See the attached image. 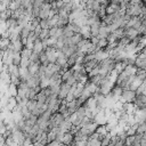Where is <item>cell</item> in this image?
<instances>
[{
  "label": "cell",
  "instance_id": "cell-17",
  "mask_svg": "<svg viewBox=\"0 0 146 146\" xmlns=\"http://www.w3.org/2000/svg\"><path fill=\"white\" fill-rule=\"evenodd\" d=\"M30 62H31V63H40V62H39V54L32 52V55H31V57H30Z\"/></svg>",
  "mask_w": 146,
  "mask_h": 146
},
{
  "label": "cell",
  "instance_id": "cell-7",
  "mask_svg": "<svg viewBox=\"0 0 146 146\" xmlns=\"http://www.w3.org/2000/svg\"><path fill=\"white\" fill-rule=\"evenodd\" d=\"M96 132H97L102 138H104V137L108 133V131H107V129H106V125H98L97 129H96Z\"/></svg>",
  "mask_w": 146,
  "mask_h": 146
},
{
  "label": "cell",
  "instance_id": "cell-21",
  "mask_svg": "<svg viewBox=\"0 0 146 146\" xmlns=\"http://www.w3.org/2000/svg\"><path fill=\"white\" fill-rule=\"evenodd\" d=\"M41 31H42V29H41L40 26H36V27L34 29V31H33V32H34V34H35V36H36V38H39V36H40Z\"/></svg>",
  "mask_w": 146,
  "mask_h": 146
},
{
  "label": "cell",
  "instance_id": "cell-11",
  "mask_svg": "<svg viewBox=\"0 0 146 146\" xmlns=\"http://www.w3.org/2000/svg\"><path fill=\"white\" fill-rule=\"evenodd\" d=\"M111 138H112V135L108 132V133L102 139L100 145H102V146H108V145H111Z\"/></svg>",
  "mask_w": 146,
  "mask_h": 146
},
{
  "label": "cell",
  "instance_id": "cell-1",
  "mask_svg": "<svg viewBox=\"0 0 146 146\" xmlns=\"http://www.w3.org/2000/svg\"><path fill=\"white\" fill-rule=\"evenodd\" d=\"M136 98V91L131 90V89H123L122 91V95L120 97V102L123 104V103H132Z\"/></svg>",
  "mask_w": 146,
  "mask_h": 146
},
{
  "label": "cell",
  "instance_id": "cell-8",
  "mask_svg": "<svg viewBox=\"0 0 146 146\" xmlns=\"http://www.w3.org/2000/svg\"><path fill=\"white\" fill-rule=\"evenodd\" d=\"M21 60H22V56H21V52H18V51H15V52H14V56H13V64H14V65H17V66H19V65H21Z\"/></svg>",
  "mask_w": 146,
  "mask_h": 146
},
{
  "label": "cell",
  "instance_id": "cell-22",
  "mask_svg": "<svg viewBox=\"0 0 146 146\" xmlns=\"http://www.w3.org/2000/svg\"><path fill=\"white\" fill-rule=\"evenodd\" d=\"M72 146H87V141H74Z\"/></svg>",
  "mask_w": 146,
  "mask_h": 146
},
{
  "label": "cell",
  "instance_id": "cell-13",
  "mask_svg": "<svg viewBox=\"0 0 146 146\" xmlns=\"http://www.w3.org/2000/svg\"><path fill=\"white\" fill-rule=\"evenodd\" d=\"M8 92L10 94V96H13V97H16L17 96V86H15V84H9V87H8Z\"/></svg>",
  "mask_w": 146,
  "mask_h": 146
},
{
  "label": "cell",
  "instance_id": "cell-23",
  "mask_svg": "<svg viewBox=\"0 0 146 146\" xmlns=\"http://www.w3.org/2000/svg\"><path fill=\"white\" fill-rule=\"evenodd\" d=\"M56 0H44V2H48V3H52V2H55Z\"/></svg>",
  "mask_w": 146,
  "mask_h": 146
},
{
  "label": "cell",
  "instance_id": "cell-20",
  "mask_svg": "<svg viewBox=\"0 0 146 146\" xmlns=\"http://www.w3.org/2000/svg\"><path fill=\"white\" fill-rule=\"evenodd\" d=\"M137 31H138L139 35H146V26H145V25H143V24H141Z\"/></svg>",
  "mask_w": 146,
  "mask_h": 146
},
{
  "label": "cell",
  "instance_id": "cell-3",
  "mask_svg": "<svg viewBox=\"0 0 146 146\" xmlns=\"http://www.w3.org/2000/svg\"><path fill=\"white\" fill-rule=\"evenodd\" d=\"M70 90H71V86H68L66 82H63L60 84V89H59V92H58V98L62 99V100L65 99L66 96L68 95Z\"/></svg>",
  "mask_w": 146,
  "mask_h": 146
},
{
  "label": "cell",
  "instance_id": "cell-24",
  "mask_svg": "<svg viewBox=\"0 0 146 146\" xmlns=\"http://www.w3.org/2000/svg\"><path fill=\"white\" fill-rule=\"evenodd\" d=\"M108 146H111V145H108Z\"/></svg>",
  "mask_w": 146,
  "mask_h": 146
},
{
  "label": "cell",
  "instance_id": "cell-10",
  "mask_svg": "<svg viewBox=\"0 0 146 146\" xmlns=\"http://www.w3.org/2000/svg\"><path fill=\"white\" fill-rule=\"evenodd\" d=\"M32 52H33V51H32L31 49H29V48L24 47V49L21 51V56H22L23 58H27V59H30V57H31Z\"/></svg>",
  "mask_w": 146,
  "mask_h": 146
},
{
  "label": "cell",
  "instance_id": "cell-14",
  "mask_svg": "<svg viewBox=\"0 0 146 146\" xmlns=\"http://www.w3.org/2000/svg\"><path fill=\"white\" fill-rule=\"evenodd\" d=\"M72 75H73V71H72L71 68H70V70H67V71H65V72L62 74V81H63V82H65V81H66L67 79H70Z\"/></svg>",
  "mask_w": 146,
  "mask_h": 146
},
{
  "label": "cell",
  "instance_id": "cell-18",
  "mask_svg": "<svg viewBox=\"0 0 146 146\" xmlns=\"http://www.w3.org/2000/svg\"><path fill=\"white\" fill-rule=\"evenodd\" d=\"M57 30H58V26H52V27H50V29H49V36H50V38H55Z\"/></svg>",
  "mask_w": 146,
  "mask_h": 146
},
{
  "label": "cell",
  "instance_id": "cell-16",
  "mask_svg": "<svg viewBox=\"0 0 146 146\" xmlns=\"http://www.w3.org/2000/svg\"><path fill=\"white\" fill-rule=\"evenodd\" d=\"M39 26H40L42 30H46V29H50V26H49V22H48V18H47V19H40Z\"/></svg>",
  "mask_w": 146,
  "mask_h": 146
},
{
  "label": "cell",
  "instance_id": "cell-12",
  "mask_svg": "<svg viewBox=\"0 0 146 146\" xmlns=\"http://www.w3.org/2000/svg\"><path fill=\"white\" fill-rule=\"evenodd\" d=\"M87 146H102L99 139H94V138H88L87 140Z\"/></svg>",
  "mask_w": 146,
  "mask_h": 146
},
{
  "label": "cell",
  "instance_id": "cell-19",
  "mask_svg": "<svg viewBox=\"0 0 146 146\" xmlns=\"http://www.w3.org/2000/svg\"><path fill=\"white\" fill-rule=\"evenodd\" d=\"M65 82H66V83H67V84H68V86H71V87H72V86H74V84H76V83H78V81H76V79H75V78H74V76H73V75H72V76H71V78H70V79H67V80H66V81H65Z\"/></svg>",
  "mask_w": 146,
  "mask_h": 146
},
{
  "label": "cell",
  "instance_id": "cell-4",
  "mask_svg": "<svg viewBox=\"0 0 146 146\" xmlns=\"http://www.w3.org/2000/svg\"><path fill=\"white\" fill-rule=\"evenodd\" d=\"M124 36H127L128 39H130V40L132 41V40H135L136 38L139 36V33H138V31H137L136 29H133V27H128V29L124 27Z\"/></svg>",
  "mask_w": 146,
  "mask_h": 146
},
{
  "label": "cell",
  "instance_id": "cell-9",
  "mask_svg": "<svg viewBox=\"0 0 146 146\" xmlns=\"http://www.w3.org/2000/svg\"><path fill=\"white\" fill-rule=\"evenodd\" d=\"M107 44H108V41H107V39H99L98 40V43H97V49L98 50H100V49H105L106 47H107Z\"/></svg>",
  "mask_w": 146,
  "mask_h": 146
},
{
  "label": "cell",
  "instance_id": "cell-2",
  "mask_svg": "<svg viewBox=\"0 0 146 146\" xmlns=\"http://www.w3.org/2000/svg\"><path fill=\"white\" fill-rule=\"evenodd\" d=\"M26 84L29 86V88H36L40 86V82H41V78L39 74H35V75H31L26 81Z\"/></svg>",
  "mask_w": 146,
  "mask_h": 146
},
{
  "label": "cell",
  "instance_id": "cell-15",
  "mask_svg": "<svg viewBox=\"0 0 146 146\" xmlns=\"http://www.w3.org/2000/svg\"><path fill=\"white\" fill-rule=\"evenodd\" d=\"M48 38H50V36H49V29L42 30V31H41V34H40V36H39V39H40L41 41H43V40H47Z\"/></svg>",
  "mask_w": 146,
  "mask_h": 146
},
{
  "label": "cell",
  "instance_id": "cell-5",
  "mask_svg": "<svg viewBox=\"0 0 146 146\" xmlns=\"http://www.w3.org/2000/svg\"><path fill=\"white\" fill-rule=\"evenodd\" d=\"M40 65H41L40 63H31V62H30V64H29V66H27V70H29L30 75H35V74H38V73H39Z\"/></svg>",
  "mask_w": 146,
  "mask_h": 146
},
{
  "label": "cell",
  "instance_id": "cell-6",
  "mask_svg": "<svg viewBox=\"0 0 146 146\" xmlns=\"http://www.w3.org/2000/svg\"><path fill=\"white\" fill-rule=\"evenodd\" d=\"M32 51L35 52V54H41L43 51V44H42V41L40 39H36L34 41V46H33Z\"/></svg>",
  "mask_w": 146,
  "mask_h": 146
}]
</instances>
